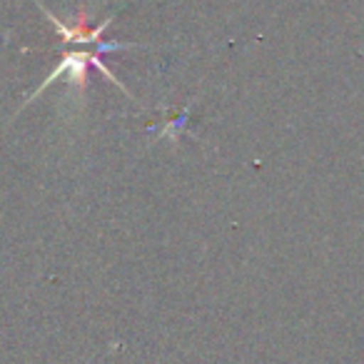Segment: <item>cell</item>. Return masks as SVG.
Returning <instances> with one entry per match:
<instances>
[{"mask_svg": "<svg viewBox=\"0 0 364 364\" xmlns=\"http://www.w3.org/2000/svg\"><path fill=\"white\" fill-rule=\"evenodd\" d=\"M38 3V0H36ZM38 6H41V3H38ZM43 11H46V16H48V21L53 23V28H55V33L58 36L63 38V41L65 43H77V46H95V48H100L102 43V33L107 31V28H110V23H112V18H105V21L100 23V26H92V28H87V13L85 11H80L75 16V21L70 23V26H65V23L63 21H58L55 16H53L50 11H48L46 6H41Z\"/></svg>", "mask_w": 364, "mask_h": 364, "instance_id": "2", "label": "cell"}, {"mask_svg": "<svg viewBox=\"0 0 364 364\" xmlns=\"http://www.w3.org/2000/svg\"><path fill=\"white\" fill-rule=\"evenodd\" d=\"M87 65H92V68H97V70L102 73V75L107 77V80L112 82V85H117L122 92H125L127 97H130V92H127V87L122 85L120 80H117L115 75H112L110 70H107L105 65H102V60H100V53H85V50H73V53H68V55H63L60 58V63H58L55 68H53V73H50V77H46V80L38 85V90L33 92L31 97L26 100V105L31 100H36L38 95H41L43 90H46L50 82H55V80H63V77H68V80L73 82V85H77L80 87V92H85V87H87Z\"/></svg>", "mask_w": 364, "mask_h": 364, "instance_id": "1", "label": "cell"}]
</instances>
